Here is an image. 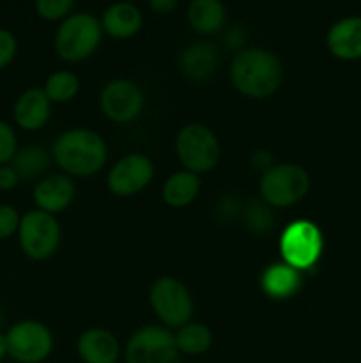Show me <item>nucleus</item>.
I'll use <instances>...</instances> for the list:
<instances>
[{
  "mask_svg": "<svg viewBox=\"0 0 361 363\" xmlns=\"http://www.w3.org/2000/svg\"><path fill=\"white\" fill-rule=\"evenodd\" d=\"M176 344L180 354L198 357L204 354L212 344V332L202 323H188L180 326L176 335Z\"/></svg>",
  "mask_w": 361,
  "mask_h": 363,
  "instance_id": "nucleus-22",
  "label": "nucleus"
},
{
  "mask_svg": "<svg viewBox=\"0 0 361 363\" xmlns=\"http://www.w3.org/2000/svg\"><path fill=\"white\" fill-rule=\"evenodd\" d=\"M106 144L91 130H71L57 138L53 158L57 165L74 176H92L106 163Z\"/></svg>",
  "mask_w": 361,
  "mask_h": 363,
  "instance_id": "nucleus-2",
  "label": "nucleus"
},
{
  "mask_svg": "<svg viewBox=\"0 0 361 363\" xmlns=\"http://www.w3.org/2000/svg\"><path fill=\"white\" fill-rule=\"evenodd\" d=\"M20 183V176L16 174V170L13 169V165H2L0 167V190L9 191L13 188L18 186Z\"/></svg>",
  "mask_w": 361,
  "mask_h": 363,
  "instance_id": "nucleus-30",
  "label": "nucleus"
},
{
  "mask_svg": "<svg viewBox=\"0 0 361 363\" xmlns=\"http://www.w3.org/2000/svg\"><path fill=\"white\" fill-rule=\"evenodd\" d=\"M11 165L20 176V181H30L41 176L48 169L50 156L41 147H25L16 152Z\"/></svg>",
  "mask_w": 361,
  "mask_h": 363,
  "instance_id": "nucleus-23",
  "label": "nucleus"
},
{
  "mask_svg": "<svg viewBox=\"0 0 361 363\" xmlns=\"http://www.w3.org/2000/svg\"><path fill=\"white\" fill-rule=\"evenodd\" d=\"M326 45L336 59H361V16H345L335 21L326 34Z\"/></svg>",
  "mask_w": 361,
  "mask_h": 363,
  "instance_id": "nucleus-13",
  "label": "nucleus"
},
{
  "mask_svg": "<svg viewBox=\"0 0 361 363\" xmlns=\"http://www.w3.org/2000/svg\"><path fill=\"white\" fill-rule=\"evenodd\" d=\"M76 351L84 363H117L120 357L119 340L103 328L85 330L78 339Z\"/></svg>",
  "mask_w": 361,
  "mask_h": 363,
  "instance_id": "nucleus-15",
  "label": "nucleus"
},
{
  "mask_svg": "<svg viewBox=\"0 0 361 363\" xmlns=\"http://www.w3.org/2000/svg\"><path fill=\"white\" fill-rule=\"evenodd\" d=\"M18 52L16 35L7 28L0 27V71L6 69L14 60Z\"/></svg>",
  "mask_w": 361,
  "mask_h": 363,
  "instance_id": "nucleus-29",
  "label": "nucleus"
},
{
  "mask_svg": "<svg viewBox=\"0 0 361 363\" xmlns=\"http://www.w3.org/2000/svg\"><path fill=\"white\" fill-rule=\"evenodd\" d=\"M78 89H80V82L76 74L71 71H57L50 74L42 91L46 92L52 103H66L78 94Z\"/></svg>",
  "mask_w": 361,
  "mask_h": 363,
  "instance_id": "nucleus-24",
  "label": "nucleus"
},
{
  "mask_svg": "<svg viewBox=\"0 0 361 363\" xmlns=\"http://www.w3.org/2000/svg\"><path fill=\"white\" fill-rule=\"evenodd\" d=\"M126 2H133L134 4V2H140V0H126Z\"/></svg>",
  "mask_w": 361,
  "mask_h": 363,
  "instance_id": "nucleus-36",
  "label": "nucleus"
},
{
  "mask_svg": "<svg viewBox=\"0 0 361 363\" xmlns=\"http://www.w3.org/2000/svg\"><path fill=\"white\" fill-rule=\"evenodd\" d=\"M188 21L197 34H216L225 25V6L222 0H191L188 6Z\"/></svg>",
  "mask_w": 361,
  "mask_h": 363,
  "instance_id": "nucleus-19",
  "label": "nucleus"
},
{
  "mask_svg": "<svg viewBox=\"0 0 361 363\" xmlns=\"http://www.w3.org/2000/svg\"><path fill=\"white\" fill-rule=\"evenodd\" d=\"M232 84L241 94L268 98L282 82V62L264 48H244L236 53L230 66Z\"/></svg>",
  "mask_w": 361,
  "mask_h": 363,
  "instance_id": "nucleus-1",
  "label": "nucleus"
},
{
  "mask_svg": "<svg viewBox=\"0 0 361 363\" xmlns=\"http://www.w3.org/2000/svg\"><path fill=\"white\" fill-rule=\"evenodd\" d=\"M151 305L163 325L180 328L193 314V301L183 282L172 277L158 279L151 287Z\"/></svg>",
  "mask_w": 361,
  "mask_h": 363,
  "instance_id": "nucleus-10",
  "label": "nucleus"
},
{
  "mask_svg": "<svg viewBox=\"0 0 361 363\" xmlns=\"http://www.w3.org/2000/svg\"><path fill=\"white\" fill-rule=\"evenodd\" d=\"M200 191V179L190 170L176 172L166 179L163 186V199L172 208H184L197 199Z\"/></svg>",
  "mask_w": 361,
  "mask_h": 363,
  "instance_id": "nucleus-21",
  "label": "nucleus"
},
{
  "mask_svg": "<svg viewBox=\"0 0 361 363\" xmlns=\"http://www.w3.org/2000/svg\"><path fill=\"white\" fill-rule=\"evenodd\" d=\"M76 0H35L34 7L39 18L46 21H62L73 14Z\"/></svg>",
  "mask_w": 361,
  "mask_h": 363,
  "instance_id": "nucleus-25",
  "label": "nucleus"
},
{
  "mask_svg": "<svg viewBox=\"0 0 361 363\" xmlns=\"http://www.w3.org/2000/svg\"><path fill=\"white\" fill-rule=\"evenodd\" d=\"M253 165L257 169H264V172L268 169H271V158H269L268 152H257L253 155Z\"/></svg>",
  "mask_w": 361,
  "mask_h": 363,
  "instance_id": "nucleus-33",
  "label": "nucleus"
},
{
  "mask_svg": "<svg viewBox=\"0 0 361 363\" xmlns=\"http://www.w3.org/2000/svg\"><path fill=\"white\" fill-rule=\"evenodd\" d=\"M7 357L18 363H41L52 354L53 335L48 326L34 319L18 321L6 333Z\"/></svg>",
  "mask_w": 361,
  "mask_h": 363,
  "instance_id": "nucleus-9",
  "label": "nucleus"
},
{
  "mask_svg": "<svg viewBox=\"0 0 361 363\" xmlns=\"http://www.w3.org/2000/svg\"><path fill=\"white\" fill-rule=\"evenodd\" d=\"M18 152V138L13 126L0 119V167L9 165Z\"/></svg>",
  "mask_w": 361,
  "mask_h": 363,
  "instance_id": "nucleus-26",
  "label": "nucleus"
},
{
  "mask_svg": "<svg viewBox=\"0 0 361 363\" xmlns=\"http://www.w3.org/2000/svg\"><path fill=\"white\" fill-rule=\"evenodd\" d=\"M21 216L18 215L16 208L9 204H0V241L7 240L18 233Z\"/></svg>",
  "mask_w": 361,
  "mask_h": 363,
  "instance_id": "nucleus-28",
  "label": "nucleus"
},
{
  "mask_svg": "<svg viewBox=\"0 0 361 363\" xmlns=\"http://www.w3.org/2000/svg\"><path fill=\"white\" fill-rule=\"evenodd\" d=\"M177 156L190 172L202 174L214 169L219 160L216 135L202 124H188L177 135Z\"/></svg>",
  "mask_w": 361,
  "mask_h": 363,
  "instance_id": "nucleus-6",
  "label": "nucleus"
},
{
  "mask_svg": "<svg viewBox=\"0 0 361 363\" xmlns=\"http://www.w3.org/2000/svg\"><path fill=\"white\" fill-rule=\"evenodd\" d=\"M154 176L152 162L144 155H127L112 167L108 174V188L115 195L130 197L151 183Z\"/></svg>",
  "mask_w": 361,
  "mask_h": 363,
  "instance_id": "nucleus-11",
  "label": "nucleus"
},
{
  "mask_svg": "<svg viewBox=\"0 0 361 363\" xmlns=\"http://www.w3.org/2000/svg\"><path fill=\"white\" fill-rule=\"evenodd\" d=\"M322 247L324 241H322L321 229L308 220L289 223L280 240L283 261L297 272L315 266L322 254Z\"/></svg>",
  "mask_w": 361,
  "mask_h": 363,
  "instance_id": "nucleus-8",
  "label": "nucleus"
},
{
  "mask_svg": "<svg viewBox=\"0 0 361 363\" xmlns=\"http://www.w3.org/2000/svg\"><path fill=\"white\" fill-rule=\"evenodd\" d=\"M32 197H34L38 209L55 215V213L64 211L73 202L74 184L69 177L53 174L35 184Z\"/></svg>",
  "mask_w": 361,
  "mask_h": 363,
  "instance_id": "nucleus-16",
  "label": "nucleus"
},
{
  "mask_svg": "<svg viewBox=\"0 0 361 363\" xmlns=\"http://www.w3.org/2000/svg\"><path fill=\"white\" fill-rule=\"evenodd\" d=\"M246 223L257 233H265L273 227V216L260 202H251L246 209Z\"/></svg>",
  "mask_w": 361,
  "mask_h": 363,
  "instance_id": "nucleus-27",
  "label": "nucleus"
},
{
  "mask_svg": "<svg viewBox=\"0 0 361 363\" xmlns=\"http://www.w3.org/2000/svg\"><path fill=\"white\" fill-rule=\"evenodd\" d=\"M101 38V21L94 14L73 13L57 28L55 52L67 62H80L96 52Z\"/></svg>",
  "mask_w": 361,
  "mask_h": 363,
  "instance_id": "nucleus-3",
  "label": "nucleus"
},
{
  "mask_svg": "<svg viewBox=\"0 0 361 363\" xmlns=\"http://www.w3.org/2000/svg\"><path fill=\"white\" fill-rule=\"evenodd\" d=\"M246 43V30L243 27H230L229 30L225 32V45L229 46L230 50H239L241 46Z\"/></svg>",
  "mask_w": 361,
  "mask_h": 363,
  "instance_id": "nucleus-31",
  "label": "nucleus"
},
{
  "mask_svg": "<svg viewBox=\"0 0 361 363\" xmlns=\"http://www.w3.org/2000/svg\"><path fill=\"white\" fill-rule=\"evenodd\" d=\"M149 7L158 14H168L177 9L179 0H147Z\"/></svg>",
  "mask_w": 361,
  "mask_h": 363,
  "instance_id": "nucleus-32",
  "label": "nucleus"
},
{
  "mask_svg": "<svg viewBox=\"0 0 361 363\" xmlns=\"http://www.w3.org/2000/svg\"><path fill=\"white\" fill-rule=\"evenodd\" d=\"M310 190L308 172L294 163L271 167L262 174L260 194L265 202L276 208H289L299 202Z\"/></svg>",
  "mask_w": 361,
  "mask_h": 363,
  "instance_id": "nucleus-5",
  "label": "nucleus"
},
{
  "mask_svg": "<svg viewBox=\"0 0 361 363\" xmlns=\"http://www.w3.org/2000/svg\"><path fill=\"white\" fill-rule=\"evenodd\" d=\"M144 94L140 87L130 80H113L103 89L101 108L108 119L115 123H130L140 116Z\"/></svg>",
  "mask_w": 361,
  "mask_h": 363,
  "instance_id": "nucleus-12",
  "label": "nucleus"
},
{
  "mask_svg": "<svg viewBox=\"0 0 361 363\" xmlns=\"http://www.w3.org/2000/svg\"><path fill=\"white\" fill-rule=\"evenodd\" d=\"M16 234L21 252L34 261H45L52 257L60 243L59 222L55 216L41 209L25 213Z\"/></svg>",
  "mask_w": 361,
  "mask_h": 363,
  "instance_id": "nucleus-4",
  "label": "nucleus"
},
{
  "mask_svg": "<svg viewBox=\"0 0 361 363\" xmlns=\"http://www.w3.org/2000/svg\"><path fill=\"white\" fill-rule=\"evenodd\" d=\"M126 363H183L176 335L163 326H144L126 344Z\"/></svg>",
  "mask_w": 361,
  "mask_h": 363,
  "instance_id": "nucleus-7",
  "label": "nucleus"
},
{
  "mask_svg": "<svg viewBox=\"0 0 361 363\" xmlns=\"http://www.w3.org/2000/svg\"><path fill=\"white\" fill-rule=\"evenodd\" d=\"M52 101L42 89H27L14 101V123L25 131L41 130L50 119Z\"/></svg>",
  "mask_w": 361,
  "mask_h": 363,
  "instance_id": "nucleus-14",
  "label": "nucleus"
},
{
  "mask_svg": "<svg viewBox=\"0 0 361 363\" xmlns=\"http://www.w3.org/2000/svg\"><path fill=\"white\" fill-rule=\"evenodd\" d=\"M99 21H101L103 32L108 34L110 38L130 39L134 34H138L142 23H144V16H142V11L138 9V6H134L133 2L120 0V2L106 7Z\"/></svg>",
  "mask_w": 361,
  "mask_h": 363,
  "instance_id": "nucleus-17",
  "label": "nucleus"
},
{
  "mask_svg": "<svg viewBox=\"0 0 361 363\" xmlns=\"http://www.w3.org/2000/svg\"><path fill=\"white\" fill-rule=\"evenodd\" d=\"M7 357V340H6V333L0 332V362Z\"/></svg>",
  "mask_w": 361,
  "mask_h": 363,
  "instance_id": "nucleus-34",
  "label": "nucleus"
},
{
  "mask_svg": "<svg viewBox=\"0 0 361 363\" xmlns=\"http://www.w3.org/2000/svg\"><path fill=\"white\" fill-rule=\"evenodd\" d=\"M219 62V52L212 43L195 41L180 53V71L191 80H205L214 73Z\"/></svg>",
  "mask_w": 361,
  "mask_h": 363,
  "instance_id": "nucleus-18",
  "label": "nucleus"
},
{
  "mask_svg": "<svg viewBox=\"0 0 361 363\" xmlns=\"http://www.w3.org/2000/svg\"><path fill=\"white\" fill-rule=\"evenodd\" d=\"M301 287V275L297 269L283 264H273L262 275V289L269 298L275 300H285L294 296Z\"/></svg>",
  "mask_w": 361,
  "mask_h": 363,
  "instance_id": "nucleus-20",
  "label": "nucleus"
},
{
  "mask_svg": "<svg viewBox=\"0 0 361 363\" xmlns=\"http://www.w3.org/2000/svg\"><path fill=\"white\" fill-rule=\"evenodd\" d=\"M2 319H4V314H2V308H0V325H2Z\"/></svg>",
  "mask_w": 361,
  "mask_h": 363,
  "instance_id": "nucleus-35",
  "label": "nucleus"
}]
</instances>
